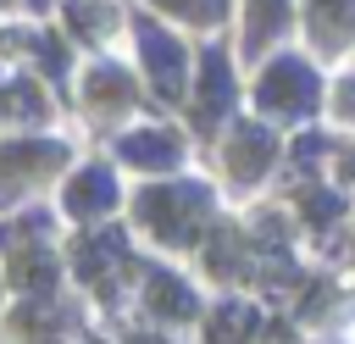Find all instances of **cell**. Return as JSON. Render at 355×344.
Instances as JSON below:
<instances>
[{"label": "cell", "mask_w": 355, "mask_h": 344, "mask_svg": "<svg viewBox=\"0 0 355 344\" xmlns=\"http://www.w3.org/2000/svg\"><path fill=\"white\" fill-rule=\"evenodd\" d=\"M183 11H189V17H205V22H216V17L227 11V0H183Z\"/></svg>", "instance_id": "obj_16"}, {"label": "cell", "mask_w": 355, "mask_h": 344, "mask_svg": "<svg viewBox=\"0 0 355 344\" xmlns=\"http://www.w3.org/2000/svg\"><path fill=\"white\" fill-rule=\"evenodd\" d=\"M261 105H266V111H283V117H305V111L316 105V78H311V67H305L300 55L272 61L266 78H261Z\"/></svg>", "instance_id": "obj_1"}, {"label": "cell", "mask_w": 355, "mask_h": 344, "mask_svg": "<svg viewBox=\"0 0 355 344\" xmlns=\"http://www.w3.org/2000/svg\"><path fill=\"white\" fill-rule=\"evenodd\" d=\"M227 161H233V172H239V178H255V172L272 161V133H266V128H239V139H233Z\"/></svg>", "instance_id": "obj_5"}, {"label": "cell", "mask_w": 355, "mask_h": 344, "mask_svg": "<svg viewBox=\"0 0 355 344\" xmlns=\"http://www.w3.org/2000/svg\"><path fill=\"white\" fill-rule=\"evenodd\" d=\"M338 111H344V117H355V78L338 89Z\"/></svg>", "instance_id": "obj_17"}, {"label": "cell", "mask_w": 355, "mask_h": 344, "mask_svg": "<svg viewBox=\"0 0 355 344\" xmlns=\"http://www.w3.org/2000/svg\"><path fill=\"white\" fill-rule=\"evenodd\" d=\"M0 161L28 172V166H50V161H61V150H55V144H6V150H0Z\"/></svg>", "instance_id": "obj_10"}, {"label": "cell", "mask_w": 355, "mask_h": 344, "mask_svg": "<svg viewBox=\"0 0 355 344\" xmlns=\"http://www.w3.org/2000/svg\"><path fill=\"white\" fill-rule=\"evenodd\" d=\"M89 94H94L100 105H111V111H116V105H128V100H133V83H128V72H122V67H94V72H89Z\"/></svg>", "instance_id": "obj_8"}, {"label": "cell", "mask_w": 355, "mask_h": 344, "mask_svg": "<svg viewBox=\"0 0 355 344\" xmlns=\"http://www.w3.org/2000/svg\"><path fill=\"white\" fill-rule=\"evenodd\" d=\"M67 17H72V28H78V33H94L100 22H111V6H94V0H78V6H67Z\"/></svg>", "instance_id": "obj_12"}, {"label": "cell", "mask_w": 355, "mask_h": 344, "mask_svg": "<svg viewBox=\"0 0 355 344\" xmlns=\"http://www.w3.org/2000/svg\"><path fill=\"white\" fill-rule=\"evenodd\" d=\"M150 305H155L161 316H189V311H194L189 289H183L178 277H166V272H155V277H150Z\"/></svg>", "instance_id": "obj_9"}, {"label": "cell", "mask_w": 355, "mask_h": 344, "mask_svg": "<svg viewBox=\"0 0 355 344\" xmlns=\"http://www.w3.org/2000/svg\"><path fill=\"white\" fill-rule=\"evenodd\" d=\"M33 50H39V61H44L50 72H67V61H61V44H55V39H33Z\"/></svg>", "instance_id": "obj_15"}, {"label": "cell", "mask_w": 355, "mask_h": 344, "mask_svg": "<svg viewBox=\"0 0 355 344\" xmlns=\"http://www.w3.org/2000/svg\"><path fill=\"white\" fill-rule=\"evenodd\" d=\"M139 50H144V67H150L161 100H178L183 94V44L166 28H155L150 17H139Z\"/></svg>", "instance_id": "obj_2"}, {"label": "cell", "mask_w": 355, "mask_h": 344, "mask_svg": "<svg viewBox=\"0 0 355 344\" xmlns=\"http://www.w3.org/2000/svg\"><path fill=\"white\" fill-rule=\"evenodd\" d=\"M11 111L39 117V111H44V105H39V89H33V83H11Z\"/></svg>", "instance_id": "obj_13"}, {"label": "cell", "mask_w": 355, "mask_h": 344, "mask_svg": "<svg viewBox=\"0 0 355 344\" xmlns=\"http://www.w3.org/2000/svg\"><path fill=\"white\" fill-rule=\"evenodd\" d=\"M122 155L133 166H172L178 161V139L172 133H128L122 139Z\"/></svg>", "instance_id": "obj_7"}, {"label": "cell", "mask_w": 355, "mask_h": 344, "mask_svg": "<svg viewBox=\"0 0 355 344\" xmlns=\"http://www.w3.org/2000/svg\"><path fill=\"white\" fill-rule=\"evenodd\" d=\"M311 33H316L322 44L349 39V33H355V6H349V0H316V6H311Z\"/></svg>", "instance_id": "obj_6"}, {"label": "cell", "mask_w": 355, "mask_h": 344, "mask_svg": "<svg viewBox=\"0 0 355 344\" xmlns=\"http://www.w3.org/2000/svg\"><path fill=\"white\" fill-rule=\"evenodd\" d=\"M239 333H250V311L222 305V311H216V322H211V344H233Z\"/></svg>", "instance_id": "obj_11"}, {"label": "cell", "mask_w": 355, "mask_h": 344, "mask_svg": "<svg viewBox=\"0 0 355 344\" xmlns=\"http://www.w3.org/2000/svg\"><path fill=\"white\" fill-rule=\"evenodd\" d=\"M200 72H205V89H200V94H205V111H200V117L216 122V117L233 105V72H227V55H222V50H205V55H200Z\"/></svg>", "instance_id": "obj_3"}, {"label": "cell", "mask_w": 355, "mask_h": 344, "mask_svg": "<svg viewBox=\"0 0 355 344\" xmlns=\"http://www.w3.org/2000/svg\"><path fill=\"white\" fill-rule=\"evenodd\" d=\"M305 211L316 222H327V216H338V194H305Z\"/></svg>", "instance_id": "obj_14"}, {"label": "cell", "mask_w": 355, "mask_h": 344, "mask_svg": "<svg viewBox=\"0 0 355 344\" xmlns=\"http://www.w3.org/2000/svg\"><path fill=\"white\" fill-rule=\"evenodd\" d=\"M344 172H349V178H355V155H349V161H344Z\"/></svg>", "instance_id": "obj_18"}, {"label": "cell", "mask_w": 355, "mask_h": 344, "mask_svg": "<svg viewBox=\"0 0 355 344\" xmlns=\"http://www.w3.org/2000/svg\"><path fill=\"white\" fill-rule=\"evenodd\" d=\"M166 6H178V11H183V0H166Z\"/></svg>", "instance_id": "obj_19"}, {"label": "cell", "mask_w": 355, "mask_h": 344, "mask_svg": "<svg viewBox=\"0 0 355 344\" xmlns=\"http://www.w3.org/2000/svg\"><path fill=\"white\" fill-rule=\"evenodd\" d=\"M111 200H116V183H111L105 166H89V172H78V178L67 183V205H72L78 216H89V211H100V205H111Z\"/></svg>", "instance_id": "obj_4"}]
</instances>
